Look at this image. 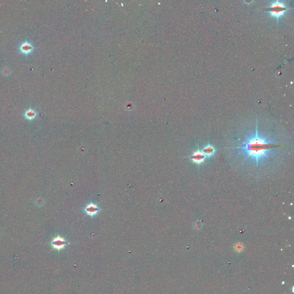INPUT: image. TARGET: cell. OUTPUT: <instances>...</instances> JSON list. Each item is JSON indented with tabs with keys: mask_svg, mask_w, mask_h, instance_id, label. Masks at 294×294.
I'll use <instances>...</instances> for the list:
<instances>
[{
	"mask_svg": "<svg viewBox=\"0 0 294 294\" xmlns=\"http://www.w3.org/2000/svg\"><path fill=\"white\" fill-rule=\"evenodd\" d=\"M279 145L268 137H263L258 136V128L255 136L249 137L244 142L242 145L236 147L244 155H246L245 159L248 158L254 159L256 161L257 166L259 161L265 158L268 159L269 152L273 151L275 145Z\"/></svg>",
	"mask_w": 294,
	"mask_h": 294,
	"instance_id": "1",
	"label": "cell"
},
{
	"mask_svg": "<svg viewBox=\"0 0 294 294\" xmlns=\"http://www.w3.org/2000/svg\"><path fill=\"white\" fill-rule=\"evenodd\" d=\"M266 9L269 12L271 16L274 17L278 20L279 18L285 15V13L288 10V8L284 2L276 1L272 2L271 5Z\"/></svg>",
	"mask_w": 294,
	"mask_h": 294,
	"instance_id": "2",
	"label": "cell"
},
{
	"mask_svg": "<svg viewBox=\"0 0 294 294\" xmlns=\"http://www.w3.org/2000/svg\"><path fill=\"white\" fill-rule=\"evenodd\" d=\"M34 50V47L29 42L26 41L19 47L20 52L24 55L31 54Z\"/></svg>",
	"mask_w": 294,
	"mask_h": 294,
	"instance_id": "3",
	"label": "cell"
},
{
	"mask_svg": "<svg viewBox=\"0 0 294 294\" xmlns=\"http://www.w3.org/2000/svg\"><path fill=\"white\" fill-rule=\"evenodd\" d=\"M191 159L193 161V162L197 163V164H200L202 163L205 159V156L203 153L202 152L196 151L195 152L193 156H191Z\"/></svg>",
	"mask_w": 294,
	"mask_h": 294,
	"instance_id": "4",
	"label": "cell"
},
{
	"mask_svg": "<svg viewBox=\"0 0 294 294\" xmlns=\"http://www.w3.org/2000/svg\"><path fill=\"white\" fill-rule=\"evenodd\" d=\"M85 211L88 215L90 216H93L98 213V212L99 211V208L96 205L90 204L86 206Z\"/></svg>",
	"mask_w": 294,
	"mask_h": 294,
	"instance_id": "5",
	"label": "cell"
},
{
	"mask_svg": "<svg viewBox=\"0 0 294 294\" xmlns=\"http://www.w3.org/2000/svg\"><path fill=\"white\" fill-rule=\"evenodd\" d=\"M52 244H53V247L55 249H62V248H64V247L66 244V242L62 238H61L60 237H56L54 239Z\"/></svg>",
	"mask_w": 294,
	"mask_h": 294,
	"instance_id": "6",
	"label": "cell"
},
{
	"mask_svg": "<svg viewBox=\"0 0 294 294\" xmlns=\"http://www.w3.org/2000/svg\"><path fill=\"white\" fill-rule=\"evenodd\" d=\"M24 116L27 120H32L34 118H35V117L37 116V114H36V112L34 109L30 108L26 111Z\"/></svg>",
	"mask_w": 294,
	"mask_h": 294,
	"instance_id": "7",
	"label": "cell"
},
{
	"mask_svg": "<svg viewBox=\"0 0 294 294\" xmlns=\"http://www.w3.org/2000/svg\"><path fill=\"white\" fill-rule=\"evenodd\" d=\"M202 152L205 156H211L214 154L215 149L212 145H207L204 148Z\"/></svg>",
	"mask_w": 294,
	"mask_h": 294,
	"instance_id": "8",
	"label": "cell"
},
{
	"mask_svg": "<svg viewBox=\"0 0 294 294\" xmlns=\"http://www.w3.org/2000/svg\"><path fill=\"white\" fill-rule=\"evenodd\" d=\"M235 249L237 252H241L243 249V245L240 243H239L236 245Z\"/></svg>",
	"mask_w": 294,
	"mask_h": 294,
	"instance_id": "9",
	"label": "cell"
},
{
	"mask_svg": "<svg viewBox=\"0 0 294 294\" xmlns=\"http://www.w3.org/2000/svg\"><path fill=\"white\" fill-rule=\"evenodd\" d=\"M202 223L199 221H196V223H194V227L196 229H200L202 228Z\"/></svg>",
	"mask_w": 294,
	"mask_h": 294,
	"instance_id": "10",
	"label": "cell"
}]
</instances>
